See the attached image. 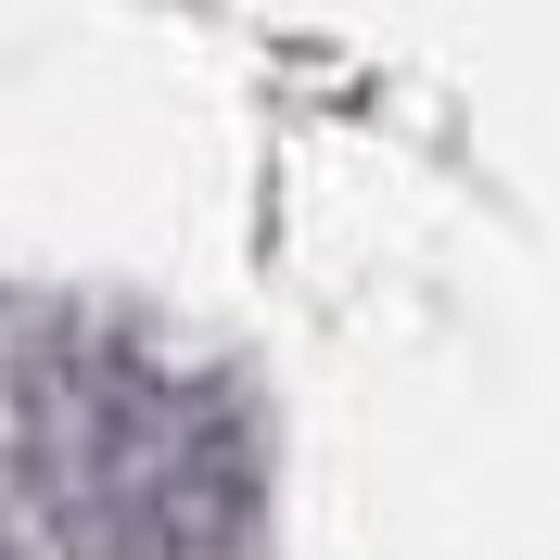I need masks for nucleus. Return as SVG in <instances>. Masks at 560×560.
Returning a JSON list of instances; mask_svg holds the SVG:
<instances>
[{"label": "nucleus", "mask_w": 560, "mask_h": 560, "mask_svg": "<svg viewBox=\"0 0 560 560\" xmlns=\"http://www.w3.org/2000/svg\"><path fill=\"white\" fill-rule=\"evenodd\" d=\"M13 446L77 560H230L255 535V420L115 318H51L13 357Z\"/></svg>", "instance_id": "f257e3e1"}, {"label": "nucleus", "mask_w": 560, "mask_h": 560, "mask_svg": "<svg viewBox=\"0 0 560 560\" xmlns=\"http://www.w3.org/2000/svg\"><path fill=\"white\" fill-rule=\"evenodd\" d=\"M0 560H13V535H0Z\"/></svg>", "instance_id": "f03ea898"}]
</instances>
